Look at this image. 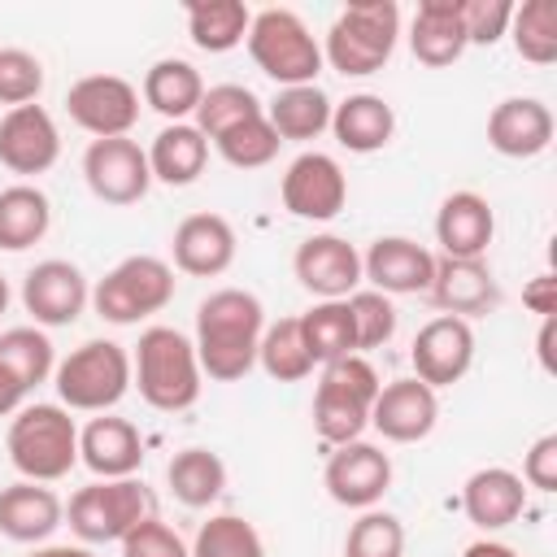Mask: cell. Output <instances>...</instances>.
I'll use <instances>...</instances> for the list:
<instances>
[{"instance_id":"cell-2","label":"cell","mask_w":557,"mask_h":557,"mask_svg":"<svg viewBox=\"0 0 557 557\" xmlns=\"http://www.w3.org/2000/svg\"><path fill=\"white\" fill-rule=\"evenodd\" d=\"M131 387H139L144 405H152L157 413L191 409L205 387L191 339L174 326H148L131 352Z\"/></svg>"},{"instance_id":"cell-38","label":"cell","mask_w":557,"mask_h":557,"mask_svg":"<svg viewBox=\"0 0 557 557\" xmlns=\"http://www.w3.org/2000/svg\"><path fill=\"white\" fill-rule=\"evenodd\" d=\"M257 113H265V104H261V96L252 87L218 83V87H205V96H200V104L191 113V126L213 144L222 131H231V126H239V122H248Z\"/></svg>"},{"instance_id":"cell-8","label":"cell","mask_w":557,"mask_h":557,"mask_svg":"<svg viewBox=\"0 0 557 557\" xmlns=\"http://www.w3.org/2000/svg\"><path fill=\"white\" fill-rule=\"evenodd\" d=\"M170 300H174V265L152 252L122 257L91 287V309L113 326H135V322L161 313Z\"/></svg>"},{"instance_id":"cell-12","label":"cell","mask_w":557,"mask_h":557,"mask_svg":"<svg viewBox=\"0 0 557 557\" xmlns=\"http://www.w3.org/2000/svg\"><path fill=\"white\" fill-rule=\"evenodd\" d=\"M322 487L344 509H374L392 487V457L370 440H348L331 448L322 466Z\"/></svg>"},{"instance_id":"cell-33","label":"cell","mask_w":557,"mask_h":557,"mask_svg":"<svg viewBox=\"0 0 557 557\" xmlns=\"http://www.w3.org/2000/svg\"><path fill=\"white\" fill-rule=\"evenodd\" d=\"M165 487H170V496H174L178 505H187V509H209V505L226 492V461H222L213 448L191 444V448H183V453L170 457V466H165Z\"/></svg>"},{"instance_id":"cell-16","label":"cell","mask_w":557,"mask_h":557,"mask_svg":"<svg viewBox=\"0 0 557 557\" xmlns=\"http://www.w3.org/2000/svg\"><path fill=\"white\" fill-rule=\"evenodd\" d=\"M292 274L318 300H348L361 287V252L344 235H309L292 257Z\"/></svg>"},{"instance_id":"cell-21","label":"cell","mask_w":557,"mask_h":557,"mask_svg":"<svg viewBox=\"0 0 557 557\" xmlns=\"http://www.w3.org/2000/svg\"><path fill=\"white\" fill-rule=\"evenodd\" d=\"M426 296L440 313L470 322V318L496 309L500 287H496L487 257H435V278H431Z\"/></svg>"},{"instance_id":"cell-28","label":"cell","mask_w":557,"mask_h":557,"mask_svg":"<svg viewBox=\"0 0 557 557\" xmlns=\"http://www.w3.org/2000/svg\"><path fill=\"white\" fill-rule=\"evenodd\" d=\"M331 135L348 152H361V157L379 152L396 135V109L374 91H352L348 100H339L331 109Z\"/></svg>"},{"instance_id":"cell-29","label":"cell","mask_w":557,"mask_h":557,"mask_svg":"<svg viewBox=\"0 0 557 557\" xmlns=\"http://www.w3.org/2000/svg\"><path fill=\"white\" fill-rule=\"evenodd\" d=\"M144 152H148L152 183H165V187H191L209 165V139L191 122H165Z\"/></svg>"},{"instance_id":"cell-36","label":"cell","mask_w":557,"mask_h":557,"mask_svg":"<svg viewBox=\"0 0 557 557\" xmlns=\"http://www.w3.org/2000/svg\"><path fill=\"white\" fill-rule=\"evenodd\" d=\"M257 366H261L274 383H300V379L313 374V361H309V348H305V339H300V322H296V318L265 322L261 344H257Z\"/></svg>"},{"instance_id":"cell-31","label":"cell","mask_w":557,"mask_h":557,"mask_svg":"<svg viewBox=\"0 0 557 557\" xmlns=\"http://www.w3.org/2000/svg\"><path fill=\"white\" fill-rule=\"evenodd\" d=\"M139 96H144V104L157 109L165 122H187V117L196 113L200 96H205V78H200V70H196L191 61H183V57H161V61L148 65Z\"/></svg>"},{"instance_id":"cell-19","label":"cell","mask_w":557,"mask_h":557,"mask_svg":"<svg viewBox=\"0 0 557 557\" xmlns=\"http://www.w3.org/2000/svg\"><path fill=\"white\" fill-rule=\"evenodd\" d=\"M435 422H440V396H435V387H426L413 374L383 383L374 396V409H370V426L387 444H418L435 431Z\"/></svg>"},{"instance_id":"cell-24","label":"cell","mask_w":557,"mask_h":557,"mask_svg":"<svg viewBox=\"0 0 557 557\" xmlns=\"http://www.w3.org/2000/svg\"><path fill=\"white\" fill-rule=\"evenodd\" d=\"M496 235V213L487 205V196L461 187L448 191L435 209V244L444 257H487Z\"/></svg>"},{"instance_id":"cell-25","label":"cell","mask_w":557,"mask_h":557,"mask_svg":"<svg viewBox=\"0 0 557 557\" xmlns=\"http://www.w3.org/2000/svg\"><path fill=\"white\" fill-rule=\"evenodd\" d=\"M65 522V500L48 483L17 479L0 487V535L13 544H44Z\"/></svg>"},{"instance_id":"cell-43","label":"cell","mask_w":557,"mask_h":557,"mask_svg":"<svg viewBox=\"0 0 557 557\" xmlns=\"http://www.w3.org/2000/svg\"><path fill=\"white\" fill-rule=\"evenodd\" d=\"M348 313H352V335H357V352H370V348H383L392 344L396 326H400V313L392 305V296L374 292V287H357L348 296Z\"/></svg>"},{"instance_id":"cell-40","label":"cell","mask_w":557,"mask_h":557,"mask_svg":"<svg viewBox=\"0 0 557 557\" xmlns=\"http://www.w3.org/2000/svg\"><path fill=\"white\" fill-rule=\"evenodd\" d=\"M187 548L191 557H265L261 531L239 513H213L209 522H200Z\"/></svg>"},{"instance_id":"cell-13","label":"cell","mask_w":557,"mask_h":557,"mask_svg":"<svg viewBox=\"0 0 557 557\" xmlns=\"http://www.w3.org/2000/svg\"><path fill=\"white\" fill-rule=\"evenodd\" d=\"M278 196H283V209L300 222H331L344 205H348V178L339 170V161L331 152H300L287 170H283V183H278Z\"/></svg>"},{"instance_id":"cell-1","label":"cell","mask_w":557,"mask_h":557,"mask_svg":"<svg viewBox=\"0 0 557 557\" xmlns=\"http://www.w3.org/2000/svg\"><path fill=\"white\" fill-rule=\"evenodd\" d=\"M265 331V309L244 287H218L196 305V361L213 383H235L257 366V344Z\"/></svg>"},{"instance_id":"cell-7","label":"cell","mask_w":557,"mask_h":557,"mask_svg":"<svg viewBox=\"0 0 557 557\" xmlns=\"http://www.w3.org/2000/svg\"><path fill=\"white\" fill-rule=\"evenodd\" d=\"M52 387L70 413H109L131 392V352L117 339H83L57 361Z\"/></svg>"},{"instance_id":"cell-52","label":"cell","mask_w":557,"mask_h":557,"mask_svg":"<svg viewBox=\"0 0 557 557\" xmlns=\"http://www.w3.org/2000/svg\"><path fill=\"white\" fill-rule=\"evenodd\" d=\"M461 557H518V553L509 544H500V540H474V544H466Z\"/></svg>"},{"instance_id":"cell-20","label":"cell","mask_w":557,"mask_h":557,"mask_svg":"<svg viewBox=\"0 0 557 557\" xmlns=\"http://www.w3.org/2000/svg\"><path fill=\"white\" fill-rule=\"evenodd\" d=\"M235 226L222 213H187L174 235H170V257L174 270L191 274V278H218L235 265Z\"/></svg>"},{"instance_id":"cell-30","label":"cell","mask_w":557,"mask_h":557,"mask_svg":"<svg viewBox=\"0 0 557 557\" xmlns=\"http://www.w3.org/2000/svg\"><path fill=\"white\" fill-rule=\"evenodd\" d=\"M331 109H335V100L318 83L278 87L274 100H265V122L274 126L278 144H309L322 131H331Z\"/></svg>"},{"instance_id":"cell-4","label":"cell","mask_w":557,"mask_h":557,"mask_svg":"<svg viewBox=\"0 0 557 557\" xmlns=\"http://www.w3.org/2000/svg\"><path fill=\"white\" fill-rule=\"evenodd\" d=\"M4 453L30 483H57L78 466V422L65 405H22L9 422Z\"/></svg>"},{"instance_id":"cell-11","label":"cell","mask_w":557,"mask_h":557,"mask_svg":"<svg viewBox=\"0 0 557 557\" xmlns=\"http://www.w3.org/2000/svg\"><path fill=\"white\" fill-rule=\"evenodd\" d=\"M83 178H87V191L104 205H135L148 196L152 187V170H148V152L131 139V135H117V139H91L87 152H83Z\"/></svg>"},{"instance_id":"cell-48","label":"cell","mask_w":557,"mask_h":557,"mask_svg":"<svg viewBox=\"0 0 557 557\" xmlns=\"http://www.w3.org/2000/svg\"><path fill=\"white\" fill-rule=\"evenodd\" d=\"M522 305H527L531 313H540V318H557V274H553V270L535 274V278L522 287Z\"/></svg>"},{"instance_id":"cell-32","label":"cell","mask_w":557,"mask_h":557,"mask_svg":"<svg viewBox=\"0 0 557 557\" xmlns=\"http://www.w3.org/2000/svg\"><path fill=\"white\" fill-rule=\"evenodd\" d=\"M52 226V200L35 183H9L0 187V248L26 252L35 248Z\"/></svg>"},{"instance_id":"cell-35","label":"cell","mask_w":557,"mask_h":557,"mask_svg":"<svg viewBox=\"0 0 557 557\" xmlns=\"http://www.w3.org/2000/svg\"><path fill=\"white\" fill-rule=\"evenodd\" d=\"M296 322H300V339H305L313 366H331V361L357 352L348 300H318L313 309L296 313Z\"/></svg>"},{"instance_id":"cell-34","label":"cell","mask_w":557,"mask_h":557,"mask_svg":"<svg viewBox=\"0 0 557 557\" xmlns=\"http://www.w3.org/2000/svg\"><path fill=\"white\" fill-rule=\"evenodd\" d=\"M183 17H187V39L200 52H231L244 44L252 26V9L244 0H191Z\"/></svg>"},{"instance_id":"cell-3","label":"cell","mask_w":557,"mask_h":557,"mask_svg":"<svg viewBox=\"0 0 557 557\" xmlns=\"http://www.w3.org/2000/svg\"><path fill=\"white\" fill-rule=\"evenodd\" d=\"M400 39V4L396 0H357L335 13L322 39V61L344 78L379 74Z\"/></svg>"},{"instance_id":"cell-45","label":"cell","mask_w":557,"mask_h":557,"mask_svg":"<svg viewBox=\"0 0 557 557\" xmlns=\"http://www.w3.org/2000/svg\"><path fill=\"white\" fill-rule=\"evenodd\" d=\"M509 17H513V0H461L466 44L492 48L496 39L509 35Z\"/></svg>"},{"instance_id":"cell-5","label":"cell","mask_w":557,"mask_h":557,"mask_svg":"<svg viewBox=\"0 0 557 557\" xmlns=\"http://www.w3.org/2000/svg\"><path fill=\"white\" fill-rule=\"evenodd\" d=\"M379 370L361 357L348 352L331 366H322V379L313 387V431L322 444L339 448L348 440H361V431L370 426V409L379 396Z\"/></svg>"},{"instance_id":"cell-18","label":"cell","mask_w":557,"mask_h":557,"mask_svg":"<svg viewBox=\"0 0 557 557\" xmlns=\"http://www.w3.org/2000/svg\"><path fill=\"white\" fill-rule=\"evenodd\" d=\"M61 157V131L44 104H17L0 117V165L9 174H48Z\"/></svg>"},{"instance_id":"cell-6","label":"cell","mask_w":557,"mask_h":557,"mask_svg":"<svg viewBox=\"0 0 557 557\" xmlns=\"http://www.w3.org/2000/svg\"><path fill=\"white\" fill-rule=\"evenodd\" d=\"M248 44V57L252 65L274 78L278 87H305V83H318L322 74V44L318 35L305 26L300 13L292 9H261L252 13V26L244 35Z\"/></svg>"},{"instance_id":"cell-37","label":"cell","mask_w":557,"mask_h":557,"mask_svg":"<svg viewBox=\"0 0 557 557\" xmlns=\"http://www.w3.org/2000/svg\"><path fill=\"white\" fill-rule=\"evenodd\" d=\"M509 39H513V52L522 61L553 65L557 61V0H522V4H513Z\"/></svg>"},{"instance_id":"cell-22","label":"cell","mask_w":557,"mask_h":557,"mask_svg":"<svg viewBox=\"0 0 557 557\" xmlns=\"http://www.w3.org/2000/svg\"><path fill=\"white\" fill-rule=\"evenodd\" d=\"M553 131H557L553 109L540 96H505L487 113V144L513 161H531V157L548 152Z\"/></svg>"},{"instance_id":"cell-50","label":"cell","mask_w":557,"mask_h":557,"mask_svg":"<svg viewBox=\"0 0 557 557\" xmlns=\"http://www.w3.org/2000/svg\"><path fill=\"white\" fill-rule=\"evenodd\" d=\"M553 339H557V318H540L535 357H540V370H544V374H557V361H553Z\"/></svg>"},{"instance_id":"cell-49","label":"cell","mask_w":557,"mask_h":557,"mask_svg":"<svg viewBox=\"0 0 557 557\" xmlns=\"http://www.w3.org/2000/svg\"><path fill=\"white\" fill-rule=\"evenodd\" d=\"M26 405V383L0 361V418H9V413H17Z\"/></svg>"},{"instance_id":"cell-27","label":"cell","mask_w":557,"mask_h":557,"mask_svg":"<svg viewBox=\"0 0 557 557\" xmlns=\"http://www.w3.org/2000/svg\"><path fill=\"white\" fill-rule=\"evenodd\" d=\"M466 26H461V0H418L409 22V52L426 70H444L461 61L466 52Z\"/></svg>"},{"instance_id":"cell-14","label":"cell","mask_w":557,"mask_h":557,"mask_svg":"<svg viewBox=\"0 0 557 557\" xmlns=\"http://www.w3.org/2000/svg\"><path fill=\"white\" fill-rule=\"evenodd\" d=\"M91 305V287L87 274L65 261V257H48L39 265L26 270L22 278V309L35 318V326H70L83 318V309Z\"/></svg>"},{"instance_id":"cell-10","label":"cell","mask_w":557,"mask_h":557,"mask_svg":"<svg viewBox=\"0 0 557 557\" xmlns=\"http://www.w3.org/2000/svg\"><path fill=\"white\" fill-rule=\"evenodd\" d=\"M65 113L91 139L131 135L139 122V87L122 74H87L65 91Z\"/></svg>"},{"instance_id":"cell-26","label":"cell","mask_w":557,"mask_h":557,"mask_svg":"<svg viewBox=\"0 0 557 557\" xmlns=\"http://www.w3.org/2000/svg\"><path fill=\"white\" fill-rule=\"evenodd\" d=\"M461 509L479 531H500L509 522L522 518L527 509V483L522 474L505 470V466H483L466 479L461 487Z\"/></svg>"},{"instance_id":"cell-47","label":"cell","mask_w":557,"mask_h":557,"mask_svg":"<svg viewBox=\"0 0 557 557\" xmlns=\"http://www.w3.org/2000/svg\"><path fill=\"white\" fill-rule=\"evenodd\" d=\"M522 483L535 492H557V435H540L522 453Z\"/></svg>"},{"instance_id":"cell-44","label":"cell","mask_w":557,"mask_h":557,"mask_svg":"<svg viewBox=\"0 0 557 557\" xmlns=\"http://www.w3.org/2000/svg\"><path fill=\"white\" fill-rule=\"evenodd\" d=\"M44 91V61L26 48H0V104H35Z\"/></svg>"},{"instance_id":"cell-15","label":"cell","mask_w":557,"mask_h":557,"mask_svg":"<svg viewBox=\"0 0 557 557\" xmlns=\"http://www.w3.org/2000/svg\"><path fill=\"white\" fill-rule=\"evenodd\" d=\"M409 361H413V379H422L435 392L461 383L470 374V366H474V326L466 318H453V313L431 318L413 335Z\"/></svg>"},{"instance_id":"cell-9","label":"cell","mask_w":557,"mask_h":557,"mask_svg":"<svg viewBox=\"0 0 557 557\" xmlns=\"http://www.w3.org/2000/svg\"><path fill=\"white\" fill-rule=\"evenodd\" d=\"M152 509L148 487L139 479H96L78 487L65 505V522L83 544H122L135 522Z\"/></svg>"},{"instance_id":"cell-53","label":"cell","mask_w":557,"mask_h":557,"mask_svg":"<svg viewBox=\"0 0 557 557\" xmlns=\"http://www.w3.org/2000/svg\"><path fill=\"white\" fill-rule=\"evenodd\" d=\"M4 309H9V278L0 274V313H4Z\"/></svg>"},{"instance_id":"cell-23","label":"cell","mask_w":557,"mask_h":557,"mask_svg":"<svg viewBox=\"0 0 557 557\" xmlns=\"http://www.w3.org/2000/svg\"><path fill=\"white\" fill-rule=\"evenodd\" d=\"M78 461L96 479H135L144 466V435L131 418L96 413L78 431Z\"/></svg>"},{"instance_id":"cell-41","label":"cell","mask_w":557,"mask_h":557,"mask_svg":"<svg viewBox=\"0 0 557 557\" xmlns=\"http://www.w3.org/2000/svg\"><path fill=\"white\" fill-rule=\"evenodd\" d=\"M213 148H218V157H222L226 165H235V170H261V165H270V161L278 157V135H274V126L265 122V113H257V117H248V122L222 131V135L213 139Z\"/></svg>"},{"instance_id":"cell-17","label":"cell","mask_w":557,"mask_h":557,"mask_svg":"<svg viewBox=\"0 0 557 557\" xmlns=\"http://www.w3.org/2000/svg\"><path fill=\"white\" fill-rule=\"evenodd\" d=\"M361 278L383 296H426L435 278V252L409 235H379L361 252Z\"/></svg>"},{"instance_id":"cell-46","label":"cell","mask_w":557,"mask_h":557,"mask_svg":"<svg viewBox=\"0 0 557 557\" xmlns=\"http://www.w3.org/2000/svg\"><path fill=\"white\" fill-rule=\"evenodd\" d=\"M122 557H191V548L183 544V535L174 527H165L161 518H144L126 531L122 540Z\"/></svg>"},{"instance_id":"cell-42","label":"cell","mask_w":557,"mask_h":557,"mask_svg":"<svg viewBox=\"0 0 557 557\" xmlns=\"http://www.w3.org/2000/svg\"><path fill=\"white\" fill-rule=\"evenodd\" d=\"M344 557H405V522L387 509H361L344 535Z\"/></svg>"},{"instance_id":"cell-39","label":"cell","mask_w":557,"mask_h":557,"mask_svg":"<svg viewBox=\"0 0 557 557\" xmlns=\"http://www.w3.org/2000/svg\"><path fill=\"white\" fill-rule=\"evenodd\" d=\"M0 361L26 383V392H35L39 383L52 379L57 348L44 326H9V331H0Z\"/></svg>"},{"instance_id":"cell-51","label":"cell","mask_w":557,"mask_h":557,"mask_svg":"<svg viewBox=\"0 0 557 557\" xmlns=\"http://www.w3.org/2000/svg\"><path fill=\"white\" fill-rule=\"evenodd\" d=\"M26 557H96L87 544H35Z\"/></svg>"}]
</instances>
